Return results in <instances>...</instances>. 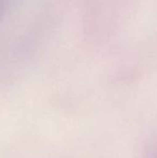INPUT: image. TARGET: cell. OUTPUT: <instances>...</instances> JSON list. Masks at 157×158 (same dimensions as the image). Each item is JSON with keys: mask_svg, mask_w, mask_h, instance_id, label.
I'll list each match as a JSON object with an SVG mask.
<instances>
[{"mask_svg": "<svg viewBox=\"0 0 157 158\" xmlns=\"http://www.w3.org/2000/svg\"><path fill=\"white\" fill-rule=\"evenodd\" d=\"M42 0H0V83L27 64L44 32Z\"/></svg>", "mask_w": 157, "mask_h": 158, "instance_id": "cell-1", "label": "cell"}]
</instances>
